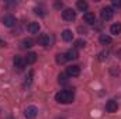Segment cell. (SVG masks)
<instances>
[{
    "instance_id": "6da1fadb",
    "label": "cell",
    "mask_w": 121,
    "mask_h": 119,
    "mask_svg": "<svg viewBox=\"0 0 121 119\" xmlns=\"http://www.w3.org/2000/svg\"><path fill=\"white\" fill-rule=\"evenodd\" d=\"M73 98H75V95H73V91H70V90H62L55 95V99L59 104H70L73 101Z\"/></svg>"
},
{
    "instance_id": "7a4b0ae2",
    "label": "cell",
    "mask_w": 121,
    "mask_h": 119,
    "mask_svg": "<svg viewBox=\"0 0 121 119\" xmlns=\"http://www.w3.org/2000/svg\"><path fill=\"white\" fill-rule=\"evenodd\" d=\"M100 16H101V20L108 21V20H111V18H113L114 11H113V8H111V7H104V8H101Z\"/></svg>"
},
{
    "instance_id": "3957f363",
    "label": "cell",
    "mask_w": 121,
    "mask_h": 119,
    "mask_svg": "<svg viewBox=\"0 0 121 119\" xmlns=\"http://www.w3.org/2000/svg\"><path fill=\"white\" fill-rule=\"evenodd\" d=\"M62 18L65 21H73L76 18V11H73L72 8H65L62 11Z\"/></svg>"
},
{
    "instance_id": "277c9868",
    "label": "cell",
    "mask_w": 121,
    "mask_h": 119,
    "mask_svg": "<svg viewBox=\"0 0 121 119\" xmlns=\"http://www.w3.org/2000/svg\"><path fill=\"white\" fill-rule=\"evenodd\" d=\"M37 114H38V109H37V107H34V105L27 107L26 111H24V115H26L27 119H34L37 116Z\"/></svg>"
},
{
    "instance_id": "5b68a950",
    "label": "cell",
    "mask_w": 121,
    "mask_h": 119,
    "mask_svg": "<svg viewBox=\"0 0 121 119\" xmlns=\"http://www.w3.org/2000/svg\"><path fill=\"white\" fill-rule=\"evenodd\" d=\"M13 63H14V67L18 70V71H23L24 70V67H26V60L23 59L21 56H16L14 58V60H13Z\"/></svg>"
},
{
    "instance_id": "8992f818",
    "label": "cell",
    "mask_w": 121,
    "mask_h": 119,
    "mask_svg": "<svg viewBox=\"0 0 121 119\" xmlns=\"http://www.w3.org/2000/svg\"><path fill=\"white\" fill-rule=\"evenodd\" d=\"M1 23H3L6 27H14L17 21H16V18H14L11 14H6V16L1 18Z\"/></svg>"
},
{
    "instance_id": "52a82bcc",
    "label": "cell",
    "mask_w": 121,
    "mask_h": 119,
    "mask_svg": "<svg viewBox=\"0 0 121 119\" xmlns=\"http://www.w3.org/2000/svg\"><path fill=\"white\" fill-rule=\"evenodd\" d=\"M37 41H38V44L42 45V46H49V45H51V38H49L48 34H41Z\"/></svg>"
},
{
    "instance_id": "ba28073f",
    "label": "cell",
    "mask_w": 121,
    "mask_h": 119,
    "mask_svg": "<svg viewBox=\"0 0 121 119\" xmlns=\"http://www.w3.org/2000/svg\"><path fill=\"white\" fill-rule=\"evenodd\" d=\"M117 109H118V104H117V101H114V99L107 101V104H106V111H107V112L113 114V112H117Z\"/></svg>"
},
{
    "instance_id": "9c48e42d",
    "label": "cell",
    "mask_w": 121,
    "mask_h": 119,
    "mask_svg": "<svg viewBox=\"0 0 121 119\" xmlns=\"http://www.w3.org/2000/svg\"><path fill=\"white\" fill-rule=\"evenodd\" d=\"M66 74L70 77H78L80 74V67L79 66H69L66 69Z\"/></svg>"
},
{
    "instance_id": "30bf717a",
    "label": "cell",
    "mask_w": 121,
    "mask_h": 119,
    "mask_svg": "<svg viewBox=\"0 0 121 119\" xmlns=\"http://www.w3.org/2000/svg\"><path fill=\"white\" fill-rule=\"evenodd\" d=\"M65 56H66V59L68 60H75V59L79 58V53H78L76 49H69V51L65 53Z\"/></svg>"
},
{
    "instance_id": "8fae6325",
    "label": "cell",
    "mask_w": 121,
    "mask_h": 119,
    "mask_svg": "<svg viewBox=\"0 0 121 119\" xmlns=\"http://www.w3.org/2000/svg\"><path fill=\"white\" fill-rule=\"evenodd\" d=\"M83 18H85V21H86L87 24H90V25H93V24L96 23V16H94V13H86Z\"/></svg>"
},
{
    "instance_id": "7c38bea8",
    "label": "cell",
    "mask_w": 121,
    "mask_h": 119,
    "mask_svg": "<svg viewBox=\"0 0 121 119\" xmlns=\"http://www.w3.org/2000/svg\"><path fill=\"white\" fill-rule=\"evenodd\" d=\"M62 39L66 41V42H70V41L73 39V32L70 30H65L62 32Z\"/></svg>"
},
{
    "instance_id": "4fadbf2b",
    "label": "cell",
    "mask_w": 121,
    "mask_h": 119,
    "mask_svg": "<svg viewBox=\"0 0 121 119\" xmlns=\"http://www.w3.org/2000/svg\"><path fill=\"white\" fill-rule=\"evenodd\" d=\"M24 60H26L27 64H32V63H35V60H37V53H34V52L27 53V56L24 58Z\"/></svg>"
},
{
    "instance_id": "5bb4252c",
    "label": "cell",
    "mask_w": 121,
    "mask_h": 119,
    "mask_svg": "<svg viewBox=\"0 0 121 119\" xmlns=\"http://www.w3.org/2000/svg\"><path fill=\"white\" fill-rule=\"evenodd\" d=\"M28 31H30L31 34H38V31H39V24L35 23V21L30 23V24H28Z\"/></svg>"
},
{
    "instance_id": "9a60e30c",
    "label": "cell",
    "mask_w": 121,
    "mask_h": 119,
    "mask_svg": "<svg viewBox=\"0 0 121 119\" xmlns=\"http://www.w3.org/2000/svg\"><path fill=\"white\" fill-rule=\"evenodd\" d=\"M110 32H111L113 35H118V34L121 32V24H120V23L113 24V25L110 27Z\"/></svg>"
},
{
    "instance_id": "2e32d148",
    "label": "cell",
    "mask_w": 121,
    "mask_h": 119,
    "mask_svg": "<svg viewBox=\"0 0 121 119\" xmlns=\"http://www.w3.org/2000/svg\"><path fill=\"white\" fill-rule=\"evenodd\" d=\"M99 39H100V44H103V45L111 44V36H108V35H104V34H101Z\"/></svg>"
},
{
    "instance_id": "e0dca14e",
    "label": "cell",
    "mask_w": 121,
    "mask_h": 119,
    "mask_svg": "<svg viewBox=\"0 0 121 119\" xmlns=\"http://www.w3.org/2000/svg\"><path fill=\"white\" fill-rule=\"evenodd\" d=\"M76 6H78V8H79L80 11H86V10H87V7H89V6H87V3H86L85 0H79V1L76 3Z\"/></svg>"
},
{
    "instance_id": "ac0fdd59",
    "label": "cell",
    "mask_w": 121,
    "mask_h": 119,
    "mask_svg": "<svg viewBox=\"0 0 121 119\" xmlns=\"http://www.w3.org/2000/svg\"><path fill=\"white\" fill-rule=\"evenodd\" d=\"M66 60L68 59H66V56H65L63 53H58V55H56V63H58V64H63Z\"/></svg>"
},
{
    "instance_id": "d6986e66",
    "label": "cell",
    "mask_w": 121,
    "mask_h": 119,
    "mask_svg": "<svg viewBox=\"0 0 121 119\" xmlns=\"http://www.w3.org/2000/svg\"><path fill=\"white\" fill-rule=\"evenodd\" d=\"M23 46H24V48H31V46H34V41L30 39V38L23 39Z\"/></svg>"
},
{
    "instance_id": "ffe728a7",
    "label": "cell",
    "mask_w": 121,
    "mask_h": 119,
    "mask_svg": "<svg viewBox=\"0 0 121 119\" xmlns=\"http://www.w3.org/2000/svg\"><path fill=\"white\" fill-rule=\"evenodd\" d=\"M34 13H35L37 16L44 17V16H45V8H42V7H35V8H34Z\"/></svg>"
},
{
    "instance_id": "44dd1931",
    "label": "cell",
    "mask_w": 121,
    "mask_h": 119,
    "mask_svg": "<svg viewBox=\"0 0 121 119\" xmlns=\"http://www.w3.org/2000/svg\"><path fill=\"white\" fill-rule=\"evenodd\" d=\"M75 45H76V48H85L86 41H85V39H78V41L75 42Z\"/></svg>"
},
{
    "instance_id": "7402d4cb",
    "label": "cell",
    "mask_w": 121,
    "mask_h": 119,
    "mask_svg": "<svg viewBox=\"0 0 121 119\" xmlns=\"http://www.w3.org/2000/svg\"><path fill=\"white\" fill-rule=\"evenodd\" d=\"M59 83H62V84L68 83V74H59Z\"/></svg>"
},
{
    "instance_id": "603a6c76",
    "label": "cell",
    "mask_w": 121,
    "mask_h": 119,
    "mask_svg": "<svg viewBox=\"0 0 121 119\" xmlns=\"http://www.w3.org/2000/svg\"><path fill=\"white\" fill-rule=\"evenodd\" d=\"M99 59H100V60H104V59H107V52H101V53L99 55Z\"/></svg>"
},
{
    "instance_id": "cb8c5ba5",
    "label": "cell",
    "mask_w": 121,
    "mask_h": 119,
    "mask_svg": "<svg viewBox=\"0 0 121 119\" xmlns=\"http://www.w3.org/2000/svg\"><path fill=\"white\" fill-rule=\"evenodd\" d=\"M113 7H121L120 0H113Z\"/></svg>"
},
{
    "instance_id": "d4e9b609",
    "label": "cell",
    "mask_w": 121,
    "mask_h": 119,
    "mask_svg": "<svg viewBox=\"0 0 121 119\" xmlns=\"http://www.w3.org/2000/svg\"><path fill=\"white\" fill-rule=\"evenodd\" d=\"M55 7H56V8H60V7H62V1H56V3H55Z\"/></svg>"
},
{
    "instance_id": "484cf974",
    "label": "cell",
    "mask_w": 121,
    "mask_h": 119,
    "mask_svg": "<svg viewBox=\"0 0 121 119\" xmlns=\"http://www.w3.org/2000/svg\"><path fill=\"white\" fill-rule=\"evenodd\" d=\"M58 119H60V118H58Z\"/></svg>"
}]
</instances>
